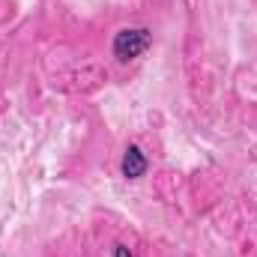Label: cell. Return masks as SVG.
<instances>
[{
    "label": "cell",
    "instance_id": "1",
    "mask_svg": "<svg viewBox=\"0 0 257 257\" xmlns=\"http://www.w3.org/2000/svg\"><path fill=\"white\" fill-rule=\"evenodd\" d=\"M150 42H153V36L147 27H126L114 36V57L120 63H128V60L141 57L150 48Z\"/></svg>",
    "mask_w": 257,
    "mask_h": 257
},
{
    "label": "cell",
    "instance_id": "2",
    "mask_svg": "<svg viewBox=\"0 0 257 257\" xmlns=\"http://www.w3.org/2000/svg\"><path fill=\"white\" fill-rule=\"evenodd\" d=\"M147 174V159H144V153H141V147H128L126 156H123V177L128 180H141Z\"/></svg>",
    "mask_w": 257,
    "mask_h": 257
},
{
    "label": "cell",
    "instance_id": "3",
    "mask_svg": "<svg viewBox=\"0 0 257 257\" xmlns=\"http://www.w3.org/2000/svg\"><path fill=\"white\" fill-rule=\"evenodd\" d=\"M114 257H132V251H128L126 245H117V251H114Z\"/></svg>",
    "mask_w": 257,
    "mask_h": 257
}]
</instances>
